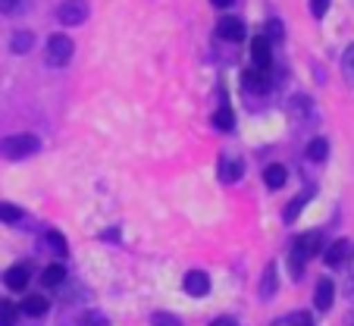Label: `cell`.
<instances>
[{
  "instance_id": "20",
  "label": "cell",
  "mask_w": 354,
  "mask_h": 326,
  "mask_svg": "<svg viewBox=\"0 0 354 326\" xmlns=\"http://www.w3.org/2000/svg\"><path fill=\"white\" fill-rule=\"evenodd\" d=\"M214 126L220 129V132H232L235 129V114H232V107H220L214 114Z\"/></svg>"
},
{
  "instance_id": "8",
  "label": "cell",
  "mask_w": 354,
  "mask_h": 326,
  "mask_svg": "<svg viewBox=\"0 0 354 326\" xmlns=\"http://www.w3.org/2000/svg\"><path fill=\"white\" fill-rule=\"evenodd\" d=\"M348 254H351V242L335 239L333 245L323 251V260H326V266H342V264H348Z\"/></svg>"
},
{
  "instance_id": "27",
  "label": "cell",
  "mask_w": 354,
  "mask_h": 326,
  "mask_svg": "<svg viewBox=\"0 0 354 326\" xmlns=\"http://www.w3.org/2000/svg\"><path fill=\"white\" fill-rule=\"evenodd\" d=\"M47 245L54 248V251L60 254V257H66V254H69L66 239H63V233H57V229H50V233H47Z\"/></svg>"
},
{
  "instance_id": "19",
  "label": "cell",
  "mask_w": 354,
  "mask_h": 326,
  "mask_svg": "<svg viewBox=\"0 0 354 326\" xmlns=\"http://www.w3.org/2000/svg\"><path fill=\"white\" fill-rule=\"evenodd\" d=\"M35 47V35L32 32H16L13 38H10V51L13 53H28Z\"/></svg>"
},
{
  "instance_id": "28",
  "label": "cell",
  "mask_w": 354,
  "mask_h": 326,
  "mask_svg": "<svg viewBox=\"0 0 354 326\" xmlns=\"http://www.w3.org/2000/svg\"><path fill=\"white\" fill-rule=\"evenodd\" d=\"M151 326H182V320L176 314H167V311H157L151 317Z\"/></svg>"
},
{
  "instance_id": "6",
  "label": "cell",
  "mask_w": 354,
  "mask_h": 326,
  "mask_svg": "<svg viewBox=\"0 0 354 326\" xmlns=\"http://www.w3.org/2000/svg\"><path fill=\"white\" fill-rule=\"evenodd\" d=\"M182 289H185L192 298H204L210 292V276L204 270H188L185 280H182Z\"/></svg>"
},
{
  "instance_id": "31",
  "label": "cell",
  "mask_w": 354,
  "mask_h": 326,
  "mask_svg": "<svg viewBox=\"0 0 354 326\" xmlns=\"http://www.w3.org/2000/svg\"><path fill=\"white\" fill-rule=\"evenodd\" d=\"M210 326H239V320H235V317H216Z\"/></svg>"
},
{
  "instance_id": "11",
  "label": "cell",
  "mask_w": 354,
  "mask_h": 326,
  "mask_svg": "<svg viewBox=\"0 0 354 326\" xmlns=\"http://www.w3.org/2000/svg\"><path fill=\"white\" fill-rule=\"evenodd\" d=\"M335 301V282L333 280H320L317 282V292H314V305L317 311H329Z\"/></svg>"
},
{
  "instance_id": "34",
  "label": "cell",
  "mask_w": 354,
  "mask_h": 326,
  "mask_svg": "<svg viewBox=\"0 0 354 326\" xmlns=\"http://www.w3.org/2000/svg\"><path fill=\"white\" fill-rule=\"evenodd\" d=\"M348 264H351V282H354V245H351V254H348Z\"/></svg>"
},
{
  "instance_id": "12",
  "label": "cell",
  "mask_w": 354,
  "mask_h": 326,
  "mask_svg": "<svg viewBox=\"0 0 354 326\" xmlns=\"http://www.w3.org/2000/svg\"><path fill=\"white\" fill-rule=\"evenodd\" d=\"M295 245H298L301 251H304V257L310 260L323 248V235L320 233H304V235H298V239H295Z\"/></svg>"
},
{
  "instance_id": "3",
  "label": "cell",
  "mask_w": 354,
  "mask_h": 326,
  "mask_svg": "<svg viewBox=\"0 0 354 326\" xmlns=\"http://www.w3.org/2000/svg\"><path fill=\"white\" fill-rule=\"evenodd\" d=\"M57 19L63 26H82L88 19V0H63L57 7Z\"/></svg>"
},
{
  "instance_id": "25",
  "label": "cell",
  "mask_w": 354,
  "mask_h": 326,
  "mask_svg": "<svg viewBox=\"0 0 354 326\" xmlns=\"http://www.w3.org/2000/svg\"><path fill=\"white\" fill-rule=\"evenodd\" d=\"M28 10V0H0V13L3 16H22Z\"/></svg>"
},
{
  "instance_id": "29",
  "label": "cell",
  "mask_w": 354,
  "mask_h": 326,
  "mask_svg": "<svg viewBox=\"0 0 354 326\" xmlns=\"http://www.w3.org/2000/svg\"><path fill=\"white\" fill-rule=\"evenodd\" d=\"M282 35H286L282 22H279V19H270V22H267V35H263V38H267L270 44H273V41H282Z\"/></svg>"
},
{
  "instance_id": "7",
  "label": "cell",
  "mask_w": 354,
  "mask_h": 326,
  "mask_svg": "<svg viewBox=\"0 0 354 326\" xmlns=\"http://www.w3.org/2000/svg\"><path fill=\"white\" fill-rule=\"evenodd\" d=\"M241 85H245V91L251 94H267L270 85H273V79H270V73H261V69H248L245 75H241Z\"/></svg>"
},
{
  "instance_id": "33",
  "label": "cell",
  "mask_w": 354,
  "mask_h": 326,
  "mask_svg": "<svg viewBox=\"0 0 354 326\" xmlns=\"http://www.w3.org/2000/svg\"><path fill=\"white\" fill-rule=\"evenodd\" d=\"M210 3H214L216 10H229V7H232V0H210Z\"/></svg>"
},
{
  "instance_id": "2",
  "label": "cell",
  "mask_w": 354,
  "mask_h": 326,
  "mask_svg": "<svg viewBox=\"0 0 354 326\" xmlns=\"http://www.w3.org/2000/svg\"><path fill=\"white\" fill-rule=\"evenodd\" d=\"M35 151H38V138L35 135H10V138L0 141V154L7 160H22Z\"/></svg>"
},
{
  "instance_id": "13",
  "label": "cell",
  "mask_w": 354,
  "mask_h": 326,
  "mask_svg": "<svg viewBox=\"0 0 354 326\" xmlns=\"http://www.w3.org/2000/svg\"><path fill=\"white\" fill-rule=\"evenodd\" d=\"M19 311L28 314V317H44L47 314V298L44 295H26V301H22Z\"/></svg>"
},
{
  "instance_id": "10",
  "label": "cell",
  "mask_w": 354,
  "mask_h": 326,
  "mask_svg": "<svg viewBox=\"0 0 354 326\" xmlns=\"http://www.w3.org/2000/svg\"><path fill=\"white\" fill-rule=\"evenodd\" d=\"M241 173H245V167H241L239 157H223L220 167H216V176H220V182H239Z\"/></svg>"
},
{
  "instance_id": "30",
  "label": "cell",
  "mask_w": 354,
  "mask_h": 326,
  "mask_svg": "<svg viewBox=\"0 0 354 326\" xmlns=\"http://www.w3.org/2000/svg\"><path fill=\"white\" fill-rule=\"evenodd\" d=\"M310 13H314L317 19H323V16L329 13V0H310Z\"/></svg>"
},
{
  "instance_id": "23",
  "label": "cell",
  "mask_w": 354,
  "mask_h": 326,
  "mask_svg": "<svg viewBox=\"0 0 354 326\" xmlns=\"http://www.w3.org/2000/svg\"><path fill=\"white\" fill-rule=\"evenodd\" d=\"M310 194H314V192H304V194H298V198H295L292 204L286 207V223H295V220H298V213L304 210V204H308V201H310Z\"/></svg>"
},
{
  "instance_id": "15",
  "label": "cell",
  "mask_w": 354,
  "mask_h": 326,
  "mask_svg": "<svg viewBox=\"0 0 354 326\" xmlns=\"http://www.w3.org/2000/svg\"><path fill=\"white\" fill-rule=\"evenodd\" d=\"M286 179H288V173H286L282 163H270V167L263 170V182H267V188H282Z\"/></svg>"
},
{
  "instance_id": "26",
  "label": "cell",
  "mask_w": 354,
  "mask_h": 326,
  "mask_svg": "<svg viewBox=\"0 0 354 326\" xmlns=\"http://www.w3.org/2000/svg\"><path fill=\"white\" fill-rule=\"evenodd\" d=\"M19 220H22V207L0 201V223H19Z\"/></svg>"
},
{
  "instance_id": "9",
  "label": "cell",
  "mask_w": 354,
  "mask_h": 326,
  "mask_svg": "<svg viewBox=\"0 0 354 326\" xmlns=\"http://www.w3.org/2000/svg\"><path fill=\"white\" fill-rule=\"evenodd\" d=\"M28 280H32V270H28V264H13L3 273V282H7L13 292H22V289H28Z\"/></svg>"
},
{
  "instance_id": "14",
  "label": "cell",
  "mask_w": 354,
  "mask_h": 326,
  "mask_svg": "<svg viewBox=\"0 0 354 326\" xmlns=\"http://www.w3.org/2000/svg\"><path fill=\"white\" fill-rule=\"evenodd\" d=\"M63 280H66V266H63V264H50L44 273H41V282H44V289L63 286Z\"/></svg>"
},
{
  "instance_id": "32",
  "label": "cell",
  "mask_w": 354,
  "mask_h": 326,
  "mask_svg": "<svg viewBox=\"0 0 354 326\" xmlns=\"http://www.w3.org/2000/svg\"><path fill=\"white\" fill-rule=\"evenodd\" d=\"M104 242H120V229H107V233H100Z\"/></svg>"
},
{
  "instance_id": "21",
  "label": "cell",
  "mask_w": 354,
  "mask_h": 326,
  "mask_svg": "<svg viewBox=\"0 0 354 326\" xmlns=\"http://www.w3.org/2000/svg\"><path fill=\"white\" fill-rule=\"evenodd\" d=\"M329 157V138H314L308 145V160H314V163H323V160Z\"/></svg>"
},
{
  "instance_id": "1",
  "label": "cell",
  "mask_w": 354,
  "mask_h": 326,
  "mask_svg": "<svg viewBox=\"0 0 354 326\" xmlns=\"http://www.w3.org/2000/svg\"><path fill=\"white\" fill-rule=\"evenodd\" d=\"M73 51H75V44H73L69 35L54 32L50 38H47V63H50V66H66L69 57H73Z\"/></svg>"
},
{
  "instance_id": "17",
  "label": "cell",
  "mask_w": 354,
  "mask_h": 326,
  "mask_svg": "<svg viewBox=\"0 0 354 326\" xmlns=\"http://www.w3.org/2000/svg\"><path fill=\"white\" fill-rule=\"evenodd\" d=\"M276 295V264H267L263 270V280H261V298L270 301Z\"/></svg>"
},
{
  "instance_id": "16",
  "label": "cell",
  "mask_w": 354,
  "mask_h": 326,
  "mask_svg": "<svg viewBox=\"0 0 354 326\" xmlns=\"http://www.w3.org/2000/svg\"><path fill=\"white\" fill-rule=\"evenodd\" d=\"M304 266H308V257H304V251H301L298 245H292V254H288V273H292L295 280H301Z\"/></svg>"
},
{
  "instance_id": "5",
  "label": "cell",
  "mask_w": 354,
  "mask_h": 326,
  "mask_svg": "<svg viewBox=\"0 0 354 326\" xmlns=\"http://www.w3.org/2000/svg\"><path fill=\"white\" fill-rule=\"evenodd\" d=\"M251 69H261V73H270V63H273V51H270V41L263 35H257L251 41Z\"/></svg>"
},
{
  "instance_id": "4",
  "label": "cell",
  "mask_w": 354,
  "mask_h": 326,
  "mask_svg": "<svg viewBox=\"0 0 354 326\" xmlns=\"http://www.w3.org/2000/svg\"><path fill=\"white\" fill-rule=\"evenodd\" d=\"M216 38L239 44V41H245V38H248V28H245V22H241L239 16H223L220 26H216Z\"/></svg>"
},
{
  "instance_id": "22",
  "label": "cell",
  "mask_w": 354,
  "mask_h": 326,
  "mask_svg": "<svg viewBox=\"0 0 354 326\" xmlns=\"http://www.w3.org/2000/svg\"><path fill=\"white\" fill-rule=\"evenodd\" d=\"M342 75H345V82L354 88V44H348L345 53H342Z\"/></svg>"
},
{
  "instance_id": "18",
  "label": "cell",
  "mask_w": 354,
  "mask_h": 326,
  "mask_svg": "<svg viewBox=\"0 0 354 326\" xmlns=\"http://www.w3.org/2000/svg\"><path fill=\"white\" fill-rule=\"evenodd\" d=\"M270 326H314V317H310V314H304V311H295V314H288V317L273 320Z\"/></svg>"
},
{
  "instance_id": "24",
  "label": "cell",
  "mask_w": 354,
  "mask_h": 326,
  "mask_svg": "<svg viewBox=\"0 0 354 326\" xmlns=\"http://www.w3.org/2000/svg\"><path fill=\"white\" fill-rule=\"evenodd\" d=\"M16 317H19V307L13 301H0V326H16Z\"/></svg>"
}]
</instances>
